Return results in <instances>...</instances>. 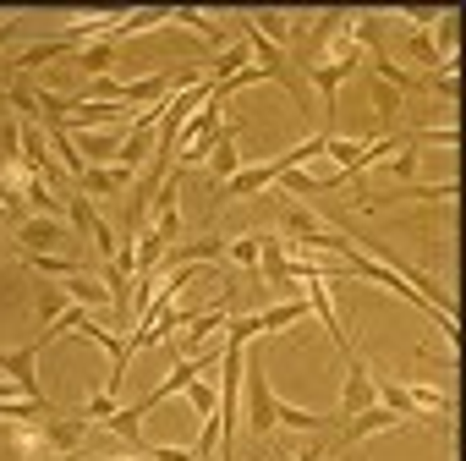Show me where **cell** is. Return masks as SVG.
<instances>
[{
	"mask_svg": "<svg viewBox=\"0 0 466 461\" xmlns=\"http://www.w3.org/2000/svg\"><path fill=\"white\" fill-rule=\"evenodd\" d=\"M72 50H77V45H72L66 34H61V39H45V45H28V50H23V56H17L12 67H6V72H34V67H50V61H66Z\"/></svg>",
	"mask_w": 466,
	"mask_h": 461,
	"instance_id": "8fae6325",
	"label": "cell"
},
{
	"mask_svg": "<svg viewBox=\"0 0 466 461\" xmlns=\"http://www.w3.org/2000/svg\"><path fill=\"white\" fill-rule=\"evenodd\" d=\"M83 434H88V423L83 417H39V439H45V450L50 456H66V450H77L83 445Z\"/></svg>",
	"mask_w": 466,
	"mask_h": 461,
	"instance_id": "ba28073f",
	"label": "cell"
},
{
	"mask_svg": "<svg viewBox=\"0 0 466 461\" xmlns=\"http://www.w3.org/2000/svg\"><path fill=\"white\" fill-rule=\"evenodd\" d=\"M406 395H411V406H417L422 417H450V412H455V395H450V390H433V384H406Z\"/></svg>",
	"mask_w": 466,
	"mask_h": 461,
	"instance_id": "5bb4252c",
	"label": "cell"
},
{
	"mask_svg": "<svg viewBox=\"0 0 466 461\" xmlns=\"http://www.w3.org/2000/svg\"><path fill=\"white\" fill-rule=\"evenodd\" d=\"M66 138H72V149H77L83 159H94V165H116V154H121V138H127V132H116V127H110V132H66Z\"/></svg>",
	"mask_w": 466,
	"mask_h": 461,
	"instance_id": "30bf717a",
	"label": "cell"
},
{
	"mask_svg": "<svg viewBox=\"0 0 466 461\" xmlns=\"http://www.w3.org/2000/svg\"><path fill=\"white\" fill-rule=\"evenodd\" d=\"M159 23H176V12H170V6H148V12H127V17L116 23V34H110V45H116V39H132V34H148V28H159Z\"/></svg>",
	"mask_w": 466,
	"mask_h": 461,
	"instance_id": "4fadbf2b",
	"label": "cell"
},
{
	"mask_svg": "<svg viewBox=\"0 0 466 461\" xmlns=\"http://www.w3.org/2000/svg\"><path fill=\"white\" fill-rule=\"evenodd\" d=\"M176 23H181V28H192V34H198L203 45H214V50H225V28H219V23H214L208 12H192V6H176Z\"/></svg>",
	"mask_w": 466,
	"mask_h": 461,
	"instance_id": "2e32d148",
	"label": "cell"
},
{
	"mask_svg": "<svg viewBox=\"0 0 466 461\" xmlns=\"http://www.w3.org/2000/svg\"><path fill=\"white\" fill-rule=\"evenodd\" d=\"M242 423L253 428V434H275V395H269V374H264V363H253L248 357V368H242Z\"/></svg>",
	"mask_w": 466,
	"mask_h": 461,
	"instance_id": "7a4b0ae2",
	"label": "cell"
},
{
	"mask_svg": "<svg viewBox=\"0 0 466 461\" xmlns=\"http://www.w3.org/2000/svg\"><path fill=\"white\" fill-rule=\"evenodd\" d=\"M6 105L17 110V121H39V94H34L28 77H12L6 83Z\"/></svg>",
	"mask_w": 466,
	"mask_h": 461,
	"instance_id": "d6986e66",
	"label": "cell"
},
{
	"mask_svg": "<svg viewBox=\"0 0 466 461\" xmlns=\"http://www.w3.org/2000/svg\"><path fill=\"white\" fill-rule=\"evenodd\" d=\"M417 165H422L417 143H400V149H395V159H390V176H395V181H411V187H417Z\"/></svg>",
	"mask_w": 466,
	"mask_h": 461,
	"instance_id": "603a6c76",
	"label": "cell"
},
{
	"mask_svg": "<svg viewBox=\"0 0 466 461\" xmlns=\"http://www.w3.org/2000/svg\"><path fill=\"white\" fill-rule=\"evenodd\" d=\"M66 308H72L66 286H61V281H45V286H39V324H56Z\"/></svg>",
	"mask_w": 466,
	"mask_h": 461,
	"instance_id": "44dd1931",
	"label": "cell"
},
{
	"mask_svg": "<svg viewBox=\"0 0 466 461\" xmlns=\"http://www.w3.org/2000/svg\"><path fill=\"white\" fill-rule=\"evenodd\" d=\"M39 352H45V335L28 341V346H17V352H0V374L23 384V401H34V406H56V401L45 395V384H39Z\"/></svg>",
	"mask_w": 466,
	"mask_h": 461,
	"instance_id": "3957f363",
	"label": "cell"
},
{
	"mask_svg": "<svg viewBox=\"0 0 466 461\" xmlns=\"http://www.w3.org/2000/svg\"><path fill=\"white\" fill-rule=\"evenodd\" d=\"M258 248H264V237H237V242H225V259L230 264H258Z\"/></svg>",
	"mask_w": 466,
	"mask_h": 461,
	"instance_id": "cb8c5ba5",
	"label": "cell"
},
{
	"mask_svg": "<svg viewBox=\"0 0 466 461\" xmlns=\"http://www.w3.org/2000/svg\"><path fill=\"white\" fill-rule=\"evenodd\" d=\"M329 423H340V412H308V406H291V401H275V428H297V434H324Z\"/></svg>",
	"mask_w": 466,
	"mask_h": 461,
	"instance_id": "9c48e42d",
	"label": "cell"
},
{
	"mask_svg": "<svg viewBox=\"0 0 466 461\" xmlns=\"http://www.w3.org/2000/svg\"><path fill=\"white\" fill-rule=\"evenodd\" d=\"M302 297H308V308L319 313V324H324V335L340 346V357L351 352V335H346V324H340V313H335V302H329V281H302Z\"/></svg>",
	"mask_w": 466,
	"mask_h": 461,
	"instance_id": "8992f818",
	"label": "cell"
},
{
	"mask_svg": "<svg viewBox=\"0 0 466 461\" xmlns=\"http://www.w3.org/2000/svg\"><path fill=\"white\" fill-rule=\"evenodd\" d=\"M181 395L192 401V412H198V423H208V417H219V384H208V379H192V384H187Z\"/></svg>",
	"mask_w": 466,
	"mask_h": 461,
	"instance_id": "ffe728a7",
	"label": "cell"
},
{
	"mask_svg": "<svg viewBox=\"0 0 466 461\" xmlns=\"http://www.w3.org/2000/svg\"><path fill=\"white\" fill-rule=\"evenodd\" d=\"M99 461H116V456H99ZM127 461H154V456H127Z\"/></svg>",
	"mask_w": 466,
	"mask_h": 461,
	"instance_id": "83f0119b",
	"label": "cell"
},
{
	"mask_svg": "<svg viewBox=\"0 0 466 461\" xmlns=\"http://www.w3.org/2000/svg\"><path fill=\"white\" fill-rule=\"evenodd\" d=\"M373 105H379V116H400V94L390 83H373Z\"/></svg>",
	"mask_w": 466,
	"mask_h": 461,
	"instance_id": "484cf974",
	"label": "cell"
},
{
	"mask_svg": "<svg viewBox=\"0 0 466 461\" xmlns=\"http://www.w3.org/2000/svg\"><path fill=\"white\" fill-rule=\"evenodd\" d=\"M368 406H379L373 401V368L357 357V352H346V384H340V417H357V412H368Z\"/></svg>",
	"mask_w": 466,
	"mask_h": 461,
	"instance_id": "277c9868",
	"label": "cell"
},
{
	"mask_svg": "<svg viewBox=\"0 0 466 461\" xmlns=\"http://www.w3.org/2000/svg\"><path fill=\"white\" fill-rule=\"evenodd\" d=\"M248 67H253V50H248V39H242V45L219 50V61L203 67V72H208V83H225V77H237V72H248Z\"/></svg>",
	"mask_w": 466,
	"mask_h": 461,
	"instance_id": "9a60e30c",
	"label": "cell"
},
{
	"mask_svg": "<svg viewBox=\"0 0 466 461\" xmlns=\"http://www.w3.org/2000/svg\"><path fill=\"white\" fill-rule=\"evenodd\" d=\"M208 170L219 176V187H225L230 176H237V170H242V159H237V138H225V143L214 149V159H208Z\"/></svg>",
	"mask_w": 466,
	"mask_h": 461,
	"instance_id": "7402d4cb",
	"label": "cell"
},
{
	"mask_svg": "<svg viewBox=\"0 0 466 461\" xmlns=\"http://www.w3.org/2000/svg\"><path fill=\"white\" fill-rule=\"evenodd\" d=\"M127 187H132V170H121V165H88L77 176V192L83 198H121Z\"/></svg>",
	"mask_w": 466,
	"mask_h": 461,
	"instance_id": "52a82bcc",
	"label": "cell"
},
{
	"mask_svg": "<svg viewBox=\"0 0 466 461\" xmlns=\"http://www.w3.org/2000/svg\"><path fill=\"white\" fill-rule=\"evenodd\" d=\"M66 203V225L77 230V237L88 242V230L99 225V209H94V198H83V192H72V198H61Z\"/></svg>",
	"mask_w": 466,
	"mask_h": 461,
	"instance_id": "ac0fdd59",
	"label": "cell"
},
{
	"mask_svg": "<svg viewBox=\"0 0 466 461\" xmlns=\"http://www.w3.org/2000/svg\"><path fill=\"white\" fill-rule=\"evenodd\" d=\"M121 412V401L105 390V395H88V406H83V423H105V417H116Z\"/></svg>",
	"mask_w": 466,
	"mask_h": 461,
	"instance_id": "d4e9b609",
	"label": "cell"
},
{
	"mask_svg": "<svg viewBox=\"0 0 466 461\" xmlns=\"http://www.w3.org/2000/svg\"><path fill=\"white\" fill-rule=\"evenodd\" d=\"M406 50H411V61H422V67H433L439 56H433V45H428V34H411L406 39Z\"/></svg>",
	"mask_w": 466,
	"mask_h": 461,
	"instance_id": "4316f807",
	"label": "cell"
},
{
	"mask_svg": "<svg viewBox=\"0 0 466 461\" xmlns=\"http://www.w3.org/2000/svg\"><path fill=\"white\" fill-rule=\"evenodd\" d=\"M23 165H28L34 176L50 165V138H45V127H39V121H23Z\"/></svg>",
	"mask_w": 466,
	"mask_h": 461,
	"instance_id": "e0dca14e",
	"label": "cell"
},
{
	"mask_svg": "<svg viewBox=\"0 0 466 461\" xmlns=\"http://www.w3.org/2000/svg\"><path fill=\"white\" fill-rule=\"evenodd\" d=\"M77 72H88V77H110V67H116V45L110 39H99V45H83V50H72L66 56Z\"/></svg>",
	"mask_w": 466,
	"mask_h": 461,
	"instance_id": "7c38bea8",
	"label": "cell"
},
{
	"mask_svg": "<svg viewBox=\"0 0 466 461\" xmlns=\"http://www.w3.org/2000/svg\"><path fill=\"white\" fill-rule=\"evenodd\" d=\"M390 428H406V423H400L390 406H368V412L346 417V428H340V445H335V450L346 456V450H357L362 439H373V434H390Z\"/></svg>",
	"mask_w": 466,
	"mask_h": 461,
	"instance_id": "5b68a950",
	"label": "cell"
},
{
	"mask_svg": "<svg viewBox=\"0 0 466 461\" xmlns=\"http://www.w3.org/2000/svg\"><path fill=\"white\" fill-rule=\"evenodd\" d=\"M12 242L23 253H66V259H83V237L66 225V220H50V214H28L12 225Z\"/></svg>",
	"mask_w": 466,
	"mask_h": 461,
	"instance_id": "6da1fadb",
	"label": "cell"
}]
</instances>
